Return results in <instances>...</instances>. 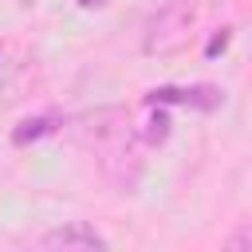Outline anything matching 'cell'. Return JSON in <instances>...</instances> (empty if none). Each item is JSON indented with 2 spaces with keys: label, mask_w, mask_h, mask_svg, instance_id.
<instances>
[{
  "label": "cell",
  "mask_w": 252,
  "mask_h": 252,
  "mask_svg": "<svg viewBox=\"0 0 252 252\" xmlns=\"http://www.w3.org/2000/svg\"><path fill=\"white\" fill-rule=\"evenodd\" d=\"M39 244H43V248H55V252H59V248H63V252H94V248H106V236L94 232L87 220H67V224H59V228L43 232Z\"/></svg>",
  "instance_id": "obj_3"
},
{
  "label": "cell",
  "mask_w": 252,
  "mask_h": 252,
  "mask_svg": "<svg viewBox=\"0 0 252 252\" xmlns=\"http://www.w3.org/2000/svg\"><path fill=\"white\" fill-rule=\"evenodd\" d=\"M224 43H228V32H220V35H213V43H209V55H217V51H220Z\"/></svg>",
  "instance_id": "obj_8"
},
{
  "label": "cell",
  "mask_w": 252,
  "mask_h": 252,
  "mask_svg": "<svg viewBox=\"0 0 252 252\" xmlns=\"http://www.w3.org/2000/svg\"><path fill=\"white\" fill-rule=\"evenodd\" d=\"M150 102H193V106H201V110H213V106H220V91H217V87H193V91L158 87V91H150Z\"/></svg>",
  "instance_id": "obj_4"
},
{
  "label": "cell",
  "mask_w": 252,
  "mask_h": 252,
  "mask_svg": "<svg viewBox=\"0 0 252 252\" xmlns=\"http://www.w3.org/2000/svg\"><path fill=\"white\" fill-rule=\"evenodd\" d=\"M79 4H83V8H94V4H102V0H79Z\"/></svg>",
  "instance_id": "obj_9"
},
{
  "label": "cell",
  "mask_w": 252,
  "mask_h": 252,
  "mask_svg": "<svg viewBox=\"0 0 252 252\" xmlns=\"http://www.w3.org/2000/svg\"><path fill=\"white\" fill-rule=\"evenodd\" d=\"M71 138L94 158L98 173L118 185L122 193H130L142 177V146L138 134L130 126V110L122 106H98L87 110L71 122Z\"/></svg>",
  "instance_id": "obj_1"
},
{
  "label": "cell",
  "mask_w": 252,
  "mask_h": 252,
  "mask_svg": "<svg viewBox=\"0 0 252 252\" xmlns=\"http://www.w3.org/2000/svg\"><path fill=\"white\" fill-rule=\"evenodd\" d=\"M205 16V0H165V8L146 24L142 35V51L146 55H177L181 47H189V39L197 35V24Z\"/></svg>",
  "instance_id": "obj_2"
},
{
  "label": "cell",
  "mask_w": 252,
  "mask_h": 252,
  "mask_svg": "<svg viewBox=\"0 0 252 252\" xmlns=\"http://www.w3.org/2000/svg\"><path fill=\"white\" fill-rule=\"evenodd\" d=\"M150 146H161L165 138H169V114L165 110H158V114H150V122H146V134H142Z\"/></svg>",
  "instance_id": "obj_6"
},
{
  "label": "cell",
  "mask_w": 252,
  "mask_h": 252,
  "mask_svg": "<svg viewBox=\"0 0 252 252\" xmlns=\"http://www.w3.org/2000/svg\"><path fill=\"white\" fill-rule=\"evenodd\" d=\"M55 126H51V118H24L16 130H12V142L16 146H28V142H35V138H43V134H51Z\"/></svg>",
  "instance_id": "obj_5"
},
{
  "label": "cell",
  "mask_w": 252,
  "mask_h": 252,
  "mask_svg": "<svg viewBox=\"0 0 252 252\" xmlns=\"http://www.w3.org/2000/svg\"><path fill=\"white\" fill-rule=\"evenodd\" d=\"M228 248H252V224H244V228H236L228 240H224Z\"/></svg>",
  "instance_id": "obj_7"
}]
</instances>
